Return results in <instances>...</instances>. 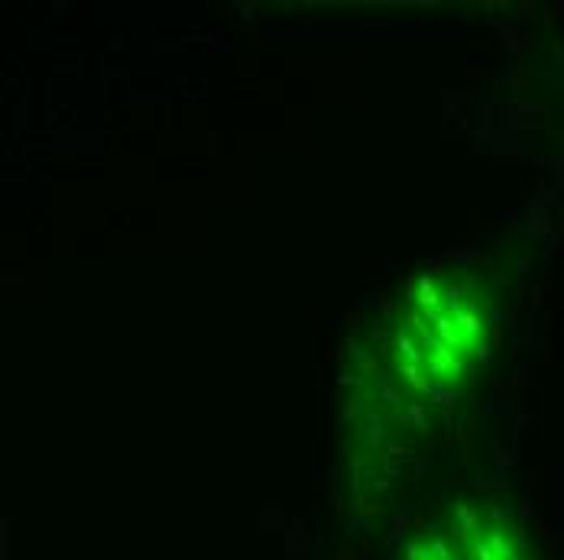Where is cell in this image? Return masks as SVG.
I'll return each mask as SVG.
<instances>
[{"label": "cell", "mask_w": 564, "mask_h": 560, "mask_svg": "<svg viewBox=\"0 0 564 560\" xmlns=\"http://www.w3.org/2000/svg\"><path fill=\"white\" fill-rule=\"evenodd\" d=\"M448 541L460 560H525L519 531L484 508H457Z\"/></svg>", "instance_id": "7a4b0ae2"}, {"label": "cell", "mask_w": 564, "mask_h": 560, "mask_svg": "<svg viewBox=\"0 0 564 560\" xmlns=\"http://www.w3.org/2000/svg\"><path fill=\"white\" fill-rule=\"evenodd\" d=\"M490 334V298L474 279L425 273L395 325L390 360L399 383L445 393L467 383Z\"/></svg>", "instance_id": "6da1fadb"}]
</instances>
